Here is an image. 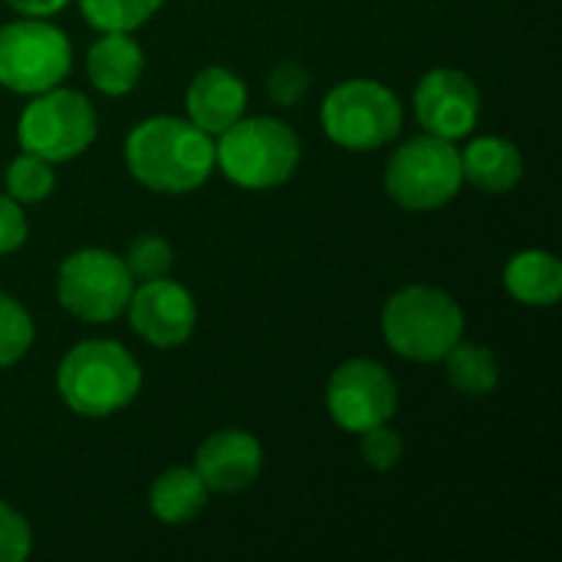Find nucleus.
<instances>
[{"mask_svg": "<svg viewBox=\"0 0 562 562\" xmlns=\"http://www.w3.org/2000/svg\"><path fill=\"white\" fill-rule=\"evenodd\" d=\"M125 161L138 184L161 194H188L201 188L214 165V142L191 119L151 115L125 138Z\"/></svg>", "mask_w": 562, "mask_h": 562, "instance_id": "f257e3e1", "label": "nucleus"}, {"mask_svg": "<svg viewBox=\"0 0 562 562\" xmlns=\"http://www.w3.org/2000/svg\"><path fill=\"white\" fill-rule=\"evenodd\" d=\"M56 389L76 415L105 418L132 405L142 389V366L112 339H86L59 362Z\"/></svg>", "mask_w": 562, "mask_h": 562, "instance_id": "f03ea898", "label": "nucleus"}, {"mask_svg": "<svg viewBox=\"0 0 562 562\" xmlns=\"http://www.w3.org/2000/svg\"><path fill=\"white\" fill-rule=\"evenodd\" d=\"M382 333L408 362H441L464 336V310L438 286H405L382 310Z\"/></svg>", "mask_w": 562, "mask_h": 562, "instance_id": "7ed1b4c3", "label": "nucleus"}, {"mask_svg": "<svg viewBox=\"0 0 562 562\" xmlns=\"http://www.w3.org/2000/svg\"><path fill=\"white\" fill-rule=\"evenodd\" d=\"M214 165L234 184L267 191L293 178L300 165V138L280 119L244 115L221 132V142H214Z\"/></svg>", "mask_w": 562, "mask_h": 562, "instance_id": "20e7f679", "label": "nucleus"}, {"mask_svg": "<svg viewBox=\"0 0 562 562\" xmlns=\"http://www.w3.org/2000/svg\"><path fill=\"white\" fill-rule=\"evenodd\" d=\"M461 184V151L428 132L402 142L385 168V191L408 211H438L458 198Z\"/></svg>", "mask_w": 562, "mask_h": 562, "instance_id": "39448f33", "label": "nucleus"}, {"mask_svg": "<svg viewBox=\"0 0 562 562\" xmlns=\"http://www.w3.org/2000/svg\"><path fill=\"white\" fill-rule=\"evenodd\" d=\"M323 128L339 148L372 151L402 132V102L385 82L346 79L323 99Z\"/></svg>", "mask_w": 562, "mask_h": 562, "instance_id": "423d86ee", "label": "nucleus"}, {"mask_svg": "<svg viewBox=\"0 0 562 562\" xmlns=\"http://www.w3.org/2000/svg\"><path fill=\"white\" fill-rule=\"evenodd\" d=\"M99 122L92 102L76 89H46L30 99L20 115L16 138L23 151L40 155L43 161H69L95 142Z\"/></svg>", "mask_w": 562, "mask_h": 562, "instance_id": "0eeeda50", "label": "nucleus"}, {"mask_svg": "<svg viewBox=\"0 0 562 562\" xmlns=\"http://www.w3.org/2000/svg\"><path fill=\"white\" fill-rule=\"evenodd\" d=\"M132 290L135 277L128 273L125 260L99 247L69 254L56 273L59 306L82 323H112L119 313H125Z\"/></svg>", "mask_w": 562, "mask_h": 562, "instance_id": "6e6552de", "label": "nucleus"}, {"mask_svg": "<svg viewBox=\"0 0 562 562\" xmlns=\"http://www.w3.org/2000/svg\"><path fill=\"white\" fill-rule=\"evenodd\" d=\"M72 46L66 33L46 20L23 16L0 26V86L36 95L69 76Z\"/></svg>", "mask_w": 562, "mask_h": 562, "instance_id": "1a4fd4ad", "label": "nucleus"}, {"mask_svg": "<svg viewBox=\"0 0 562 562\" xmlns=\"http://www.w3.org/2000/svg\"><path fill=\"white\" fill-rule=\"evenodd\" d=\"M326 405L342 431L362 435L395 418L398 389L385 366L372 359H349L333 372L326 389Z\"/></svg>", "mask_w": 562, "mask_h": 562, "instance_id": "9d476101", "label": "nucleus"}, {"mask_svg": "<svg viewBox=\"0 0 562 562\" xmlns=\"http://www.w3.org/2000/svg\"><path fill=\"white\" fill-rule=\"evenodd\" d=\"M125 310H128L132 329L155 349L184 346L198 326L194 296L168 277L142 280V286L132 290Z\"/></svg>", "mask_w": 562, "mask_h": 562, "instance_id": "9b49d317", "label": "nucleus"}, {"mask_svg": "<svg viewBox=\"0 0 562 562\" xmlns=\"http://www.w3.org/2000/svg\"><path fill=\"white\" fill-rule=\"evenodd\" d=\"M415 115L428 135L448 142L468 138L481 115V92L461 69H431L415 86Z\"/></svg>", "mask_w": 562, "mask_h": 562, "instance_id": "f8f14e48", "label": "nucleus"}, {"mask_svg": "<svg viewBox=\"0 0 562 562\" xmlns=\"http://www.w3.org/2000/svg\"><path fill=\"white\" fill-rule=\"evenodd\" d=\"M194 471L207 494H240L263 471V448L254 435L240 428L214 431L194 458Z\"/></svg>", "mask_w": 562, "mask_h": 562, "instance_id": "ddd939ff", "label": "nucleus"}, {"mask_svg": "<svg viewBox=\"0 0 562 562\" xmlns=\"http://www.w3.org/2000/svg\"><path fill=\"white\" fill-rule=\"evenodd\" d=\"M184 109H188V119L201 132L221 135L237 119H244V112H247V86L224 66H204L188 86Z\"/></svg>", "mask_w": 562, "mask_h": 562, "instance_id": "4468645a", "label": "nucleus"}, {"mask_svg": "<svg viewBox=\"0 0 562 562\" xmlns=\"http://www.w3.org/2000/svg\"><path fill=\"white\" fill-rule=\"evenodd\" d=\"M145 72V53L128 33H102L86 56L89 82L105 95H125Z\"/></svg>", "mask_w": 562, "mask_h": 562, "instance_id": "2eb2a0df", "label": "nucleus"}, {"mask_svg": "<svg viewBox=\"0 0 562 562\" xmlns=\"http://www.w3.org/2000/svg\"><path fill=\"white\" fill-rule=\"evenodd\" d=\"M461 171L474 188L487 194H507L524 178V155L510 138L481 135L461 151Z\"/></svg>", "mask_w": 562, "mask_h": 562, "instance_id": "dca6fc26", "label": "nucleus"}, {"mask_svg": "<svg viewBox=\"0 0 562 562\" xmlns=\"http://www.w3.org/2000/svg\"><path fill=\"white\" fill-rule=\"evenodd\" d=\"M507 293L524 306H557L562 296V263L550 250H520L504 270Z\"/></svg>", "mask_w": 562, "mask_h": 562, "instance_id": "f3484780", "label": "nucleus"}, {"mask_svg": "<svg viewBox=\"0 0 562 562\" xmlns=\"http://www.w3.org/2000/svg\"><path fill=\"white\" fill-rule=\"evenodd\" d=\"M148 507L161 524H188L207 507V487L194 468H171L155 477L148 491Z\"/></svg>", "mask_w": 562, "mask_h": 562, "instance_id": "a211bd4d", "label": "nucleus"}, {"mask_svg": "<svg viewBox=\"0 0 562 562\" xmlns=\"http://www.w3.org/2000/svg\"><path fill=\"white\" fill-rule=\"evenodd\" d=\"M441 362H445L451 389H458L464 395H474V398L491 395L501 382V366H497L494 352L481 342H461L458 339Z\"/></svg>", "mask_w": 562, "mask_h": 562, "instance_id": "6ab92c4d", "label": "nucleus"}, {"mask_svg": "<svg viewBox=\"0 0 562 562\" xmlns=\"http://www.w3.org/2000/svg\"><path fill=\"white\" fill-rule=\"evenodd\" d=\"M165 0H79V10L89 26L102 33H132L148 23Z\"/></svg>", "mask_w": 562, "mask_h": 562, "instance_id": "aec40b11", "label": "nucleus"}, {"mask_svg": "<svg viewBox=\"0 0 562 562\" xmlns=\"http://www.w3.org/2000/svg\"><path fill=\"white\" fill-rule=\"evenodd\" d=\"M53 188H56L53 165L43 161L40 155L23 151L20 158L10 161V168H7V194L16 204H40V201H46L53 194Z\"/></svg>", "mask_w": 562, "mask_h": 562, "instance_id": "412c9836", "label": "nucleus"}, {"mask_svg": "<svg viewBox=\"0 0 562 562\" xmlns=\"http://www.w3.org/2000/svg\"><path fill=\"white\" fill-rule=\"evenodd\" d=\"M33 346L30 313L7 293H0V369L20 362Z\"/></svg>", "mask_w": 562, "mask_h": 562, "instance_id": "4be33fe9", "label": "nucleus"}, {"mask_svg": "<svg viewBox=\"0 0 562 562\" xmlns=\"http://www.w3.org/2000/svg\"><path fill=\"white\" fill-rule=\"evenodd\" d=\"M128 273L135 280H155V277H165L171 270V244L158 234H142L128 244V254L122 257Z\"/></svg>", "mask_w": 562, "mask_h": 562, "instance_id": "5701e85b", "label": "nucleus"}, {"mask_svg": "<svg viewBox=\"0 0 562 562\" xmlns=\"http://www.w3.org/2000/svg\"><path fill=\"white\" fill-rule=\"evenodd\" d=\"M405 454V441L395 428L379 425L362 431V458L372 471H392Z\"/></svg>", "mask_w": 562, "mask_h": 562, "instance_id": "b1692460", "label": "nucleus"}, {"mask_svg": "<svg viewBox=\"0 0 562 562\" xmlns=\"http://www.w3.org/2000/svg\"><path fill=\"white\" fill-rule=\"evenodd\" d=\"M33 550L30 524L0 501V562H23Z\"/></svg>", "mask_w": 562, "mask_h": 562, "instance_id": "393cba45", "label": "nucleus"}, {"mask_svg": "<svg viewBox=\"0 0 562 562\" xmlns=\"http://www.w3.org/2000/svg\"><path fill=\"white\" fill-rule=\"evenodd\" d=\"M310 89V72L300 66V63H280L270 76H267V95L277 102V105H293L306 95Z\"/></svg>", "mask_w": 562, "mask_h": 562, "instance_id": "a878e982", "label": "nucleus"}, {"mask_svg": "<svg viewBox=\"0 0 562 562\" xmlns=\"http://www.w3.org/2000/svg\"><path fill=\"white\" fill-rule=\"evenodd\" d=\"M26 240V217L10 194H0V257L20 250Z\"/></svg>", "mask_w": 562, "mask_h": 562, "instance_id": "bb28decb", "label": "nucleus"}, {"mask_svg": "<svg viewBox=\"0 0 562 562\" xmlns=\"http://www.w3.org/2000/svg\"><path fill=\"white\" fill-rule=\"evenodd\" d=\"M10 3L20 16H36V20H46L53 13H59L69 0H3Z\"/></svg>", "mask_w": 562, "mask_h": 562, "instance_id": "cd10ccee", "label": "nucleus"}]
</instances>
